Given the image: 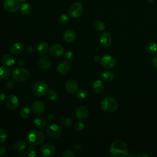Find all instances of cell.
Here are the masks:
<instances>
[{
  "instance_id": "8fae6325",
  "label": "cell",
  "mask_w": 157,
  "mask_h": 157,
  "mask_svg": "<svg viewBox=\"0 0 157 157\" xmlns=\"http://www.w3.org/2000/svg\"><path fill=\"white\" fill-rule=\"evenodd\" d=\"M55 146L50 143H47L44 144L41 148V153L44 156H51L55 153Z\"/></svg>"
},
{
  "instance_id": "f1b7e54d",
  "label": "cell",
  "mask_w": 157,
  "mask_h": 157,
  "mask_svg": "<svg viewBox=\"0 0 157 157\" xmlns=\"http://www.w3.org/2000/svg\"><path fill=\"white\" fill-rule=\"evenodd\" d=\"M48 50V45L45 42H40L37 45V50L40 54H45Z\"/></svg>"
},
{
  "instance_id": "d6a6232c",
  "label": "cell",
  "mask_w": 157,
  "mask_h": 157,
  "mask_svg": "<svg viewBox=\"0 0 157 157\" xmlns=\"http://www.w3.org/2000/svg\"><path fill=\"white\" fill-rule=\"evenodd\" d=\"M76 95H77L78 98L83 99H85L86 97L87 91L85 90L82 88V89H80L77 91V92L76 93Z\"/></svg>"
},
{
  "instance_id": "277c9868",
  "label": "cell",
  "mask_w": 157,
  "mask_h": 157,
  "mask_svg": "<svg viewBox=\"0 0 157 157\" xmlns=\"http://www.w3.org/2000/svg\"><path fill=\"white\" fill-rule=\"evenodd\" d=\"M47 91L48 86L43 81L36 82L32 88V93L36 97H41L45 95Z\"/></svg>"
},
{
  "instance_id": "8d00e7d4",
  "label": "cell",
  "mask_w": 157,
  "mask_h": 157,
  "mask_svg": "<svg viewBox=\"0 0 157 157\" xmlns=\"http://www.w3.org/2000/svg\"><path fill=\"white\" fill-rule=\"evenodd\" d=\"M59 21L62 24H66L68 22V21H69L68 17L66 15H65V14H63V15H61L59 17Z\"/></svg>"
},
{
  "instance_id": "9c48e42d",
  "label": "cell",
  "mask_w": 157,
  "mask_h": 157,
  "mask_svg": "<svg viewBox=\"0 0 157 157\" xmlns=\"http://www.w3.org/2000/svg\"><path fill=\"white\" fill-rule=\"evenodd\" d=\"M6 104L7 107L9 109L11 110H15L16 109L20 104V101L18 98L13 94L9 95L7 97H6Z\"/></svg>"
},
{
  "instance_id": "7402d4cb",
  "label": "cell",
  "mask_w": 157,
  "mask_h": 157,
  "mask_svg": "<svg viewBox=\"0 0 157 157\" xmlns=\"http://www.w3.org/2000/svg\"><path fill=\"white\" fill-rule=\"evenodd\" d=\"M26 147V143L25 141L20 140L15 142L13 145V149L16 152H20L23 151Z\"/></svg>"
},
{
  "instance_id": "bcb514c9",
  "label": "cell",
  "mask_w": 157,
  "mask_h": 157,
  "mask_svg": "<svg viewBox=\"0 0 157 157\" xmlns=\"http://www.w3.org/2000/svg\"><path fill=\"white\" fill-rule=\"evenodd\" d=\"M5 99H6V96L4 93H0V101H4Z\"/></svg>"
},
{
  "instance_id": "4dcf8cb0",
  "label": "cell",
  "mask_w": 157,
  "mask_h": 157,
  "mask_svg": "<svg viewBox=\"0 0 157 157\" xmlns=\"http://www.w3.org/2000/svg\"><path fill=\"white\" fill-rule=\"evenodd\" d=\"M60 123L64 127H69L71 126L72 121L69 117H63L60 119Z\"/></svg>"
},
{
  "instance_id": "7bdbcfd3",
  "label": "cell",
  "mask_w": 157,
  "mask_h": 157,
  "mask_svg": "<svg viewBox=\"0 0 157 157\" xmlns=\"http://www.w3.org/2000/svg\"><path fill=\"white\" fill-rule=\"evenodd\" d=\"M6 153V148L4 147L0 146V156H2Z\"/></svg>"
},
{
  "instance_id": "603a6c76",
  "label": "cell",
  "mask_w": 157,
  "mask_h": 157,
  "mask_svg": "<svg viewBox=\"0 0 157 157\" xmlns=\"http://www.w3.org/2000/svg\"><path fill=\"white\" fill-rule=\"evenodd\" d=\"M20 10L22 14L28 15L32 11V6L28 2H24L20 6Z\"/></svg>"
},
{
  "instance_id": "44dd1931",
  "label": "cell",
  "mask_w": 157,
  "mask_h": 157,
  "mask_svg": "<svg viewBox=\"0 0 157 157\" xmlns=\"http://www.w3.org/2000/svg\"><path fill=\"white\" fill-rule=\"evenodd\" d=\"M2 62L4 64L7 66H13L15 63V60L13 57L9 54H5L2 56Z\"/></svg>"
},
{
  "instance_id": "d4e9b609",
  "label": "cell",
  "mask_w": 157,
  "mask_h": 157,
  "mask_svg": "<svg viewBox=\"0 0 157 157\" xmlns=\"http://www.w3.org/2000/svg\"><path fill=\"white\" fill-rule=\"evenodd\" d=\"M34 126L39 129H42L45 127L46 125V120L44 117H39L34 119Z\"/></svg>"
},
{
  "instance_id": "f907efd6",
  "label": "cell",
  "mask_w": 157,
  "mask_h": 157,
  "mask_svg": "<svg viewBox=\"0 0 157 157\" xmlns=\"http://www.w3.org/2000/svg\"><path fill=\"white\" fill-rule=\"evenodd\" d=\"M150 2H153L154 1V0H148Z\"/></svg>"
},
{
  "instance_id": "5bb4252c",
  "label": "cell",
  "mask_w": 157,
  "mask_h": 157,
  "mask_svg": "<svg viewBox=\"0 0 157 157\" xmlns=\"http://www.w3.org/2000/svg\"><path fill=\"white\" fill-rule=\"evenodd\" d=\"M64 52V47L59 44H53L50 48V54L53 57H59L63 55Z\"/></svg>"
},
{
  "instance_id": "52a82bcc",
  "label": "cell",
  "mask_w": 157,
  "mask_h": 157,
  "mask_svg": "<svg viewBox=\"0 0 157 157\" xmlns=\"http://www.w3.org/2000/svg\"><path fill=\"white\" fill-rule=\"evenodd\" d=\"M20 2L18 0H6L4 2V9L7 12H15L20 8Z\"/></svg>"
},
{
  "instance_id": "7dc6e473",
  "label": "cell",
  "mask_w": 157,
  "mask_h": 157,
  "mask_svg": "<svg viewBox=\"0 0 157 157\" xmlns=\"http://www.w3.org/2000/svg\"><path fill=\"white\" fill-rule=\"evenodd\" d=\"M101 58H100V56H98V55H96L95 56H94V61H96V62H98V61H101Z\"/></svg>"
},
{
  "instance_id": "30bf717a",
  "label": "cell",
  "mask_w": 157,
  "mask_h": 157,
  "mask_svg": "<svg viewBox=\"0 0 157 157\" xmlns=\"http://www.w3.org/2000/svg\"><path fill=\"white\" fill-rule=\"evenodd\" d=\"M101 65L106 69H111L115 64V59L110 55H105L101 59Z\"/></svg>"
},
{
  "instance_id": "816d5d0a",
  "label": "cell",
  "mask_w": 157,
  "mask_h": 157,
  "mask_svg": "<svg viewBox=\"0 0 157 157\" xmlns=\"http://www.w3.org/2000/svg\"><path fill=\"white\" fill-rule=\"evenodd\" d=\"M19 2H23V1H25V0H18Z\"/></svg>"
},
{
  "instance_id": "60d3db41",
  "label": "cell",
  "mask_w": 157,
  "mask_h": 157,
  "mask_svg": "<svg viewBox=\"0 0 157 157\" xmlns=\"http://www.w3.org/2000/svg\"><path fill=\"white\" fill-rule=\"evenodd\" d=\"M65 57L69 59H71L73 58L74 57V54L71 51H68L65 53Z\"/></svg>"
},
{
  "instance_id": "4316f807",
  "label": "cell",
  "mask_w": 157,
  "mask_h": 157,
  "mask_svg": "<svg viewBox=\"0 0 157 157\" xmlns=\"http://www.w3.org/2000/svg\"><path fill=\"white\" fill-rule=\"evenodd\" d=\"M10 75V71L5 66H0V79H7Z\"/></svg>"
},
{
  "instance_id": "e0dca14e",
  "label": "cell",
  "mask_w": 157,
  "mask_h": 157,
  "mask_svg": "<svg viewBox=\"0 0 157 157\" xmlns=\"http://www.w3.org/2000/svg\"><path fill=\"white\" fill-rule=\"evenodd\" d=\"M66 90H67V91L69 93H74L76 92L77 88H78V85L77 83L76 82V81L74 80H69L66 83Z\"/></svg>"
},
{
  "instance_id": "8992f818",
  "label": "cell",
  "mask_w": 157,
  "mask_h": 157,
  "mask_svg": "<svg viewBox=\"0 0 157 157\" xmlns=\"http://www.w3.org/2000/svg\"><path fill=\"white\" fill-rule=\"evenodd\" d=\"M83 12V7L82 4L79 2L72 3L69 9V15L72 18L80 17Z\"/></svg>"
},
{
  "instance_id": "681fc988",
  "label": "cell",
  "mask_w": 157,
  "mask_h": 157,
  "mask_svg": "<svg viewBox=\"0 0 157 157\" xmlns=\"http://www.w3.org/2000/svg\"><path fill=\"white\" fill-rule=\"evenodd\" d=\"M18 63L19 65H23V64H25V61H24L23 59H19V60L18 61Z\"/></svg>"
},
{
  "instance_id": "f35d334b",
  "label": "cell",
  "mask_w": 157,
  "mask_h": 157,
  "mask_svg": "<svg viewBox=\"0 0 157 157\" xmlns=\"http://www.w3.org/2000/svg\"><path fill=\"white\" fill-rule=\"evenodd\" d=\"M74 127H75V129L78 131H82V129H83L84 127H85V125L84 124L82 123V122H80V121H78V122H77L75 125H74Z\"/></svg>"
},
{
  "instance_id": "9a60e30c",
  "label": "cell",
  "mask_w": 157,
  "mask_h": 157,
  "mask_svg": "<svg viewBox=\"0 0 157 157\" xmlns=\"http://www.w3.org/2000/svg\"><path fill=\"white\" fill-rule=\"evenodd\" d=\"M32 110L37 115L43 113L45 111V105L40 101H35L31 105Z\"/></svg>"
},
{
  "instance_id": "b9f144b4",
  "label": "cell",
  "mask_w": 157,
  "mask_h": 157,
  "mask_svg": "<svg viewBox=\"0 0 157 157\" xmlns=\"http://www.w3.org/2000/svg\"><path fill=\"white\" fill-rule=\"evenodd\" d=\"M151 63H152L153 66L154 67H155L157 68V56H155V57L152 59Z\"/></svg>"
},
{
  "instance_id": "f546056e",
  "label": "cell",
  "mask_w": 157,
  "mask_h": 157,
  "mask_svg": "<svg viewBox=\"0 0 157 157\" xmlns=\"http://www.w3.org/2000/svg\"><path fill=\"white\" fill-rule=\"evenodd\" d=\"M20 115L23 118H27L31 115V109L28 107H24L20 110Z\"/></svg>"
},
{
  "instance_id": "836d02e7",
  "label": "cell",
  "mask_w": 157,
  "mask_h": 157,
  "mask_svg": "<svg viewBox=\"0 0 157 157\" xmlns=\"http://www.w3.org/2000/svg\"><path fill=\"white\" fill-rule=\"evenodd\" d=\"M7 137V132L3 129H0V144L4 143L6 140Z\"/></svg>"
},
{
  "instance_id": "5b68a950",
  "label": "cell",
  "mask_w": 157,
  "mask_h": 157,
  "mask_svg": "<svg viewBox=\"0 0 157 157\" xmlns=\"http://www.w3.org/2000/svg\"><path fill=\"white\" fill-rule=\"evenodd\" d=\"M12 75L13 78L18 82L26 80L29 76L28 71L25 68H16L13 71Z\"/></svg>"
},
{
  "instance_id": "7a4b0ae2",
  "label": "cell",
  "mask_w": 157,
  "mask_h": 157,
  "mask_svg": "<svg viewBox=\"0 0 157 157\" xmlns=\"http://www.w3.org/2000/svg\"><path fill=\"white\" fill-rule=\"evenodd\" d=\"M118 107V102L116 99L112 97L105 98L101 103V109L107 113L115 112Z\"/></svg>"
},
{
  "instance_id": "ba28073f",
  "label": "cell",
  "mask_w": 157,
  "mask_h": 157,
  "mask_svg": "<svg viewBox=\"0 0 157 157\" xmlns=\"http://www.w3.org/2000/svg\"><path fill=\"white\" fill-rule=\"evenodd\" d=\"M46 132L48 136L52 138H56L60 136L61 133V129L58 124L52 123L47 126Z\"/></svg>"
},
{
  "instance_id": "f6af8a7d",
  "label": "cell",
  "mask_w": 157,
  "mask_h": 157,
  "mask_svg": "<svg viewBox=\"0 0 157 157\" xmlns=\"http://www.w3.org/2000/svg\"><path fill=\"white\" fill-rule=\"evenodd\" d=\"M26 52L29 53H31L34 52V48L33 47H28L27 48H26Z\"/></svg>"
},
{
  "instance_id": "d6986e66",
  "label": "cell",
  "mask_w": 157,
  "mask_h": 157,
  "mask_svg": "<svg viewBox=\"0 0 157 157\" xmlns=\"http://www.w3.org/2000/svg\"><path fill=\"white\" fill-rule=\"evenodd\" d=\"M24 50L23 45L20 42H17L13 44L10 48V52L13 55H18L21 53Z\"/></svg>"
},
{
  "instance_id": "d590c367",
  "label": "cell",
  "mask_w": 157,
  "mask_h": 157,
  "mask_svg": "<svg viewBox=\"0 0 157 157\" xmlns=\"http://www.w3.org/2000/svg\"><path fill=\"white\" fill-rule=\"evenodd\" d=\"M27 153H28V155L29 156H31V157H34L36 155V149L31 146L29 147L28 148V150H27Z\"/></svg>"
},
{
  "instance_id": "83f0119b",
  "label": "cell",
  "mask_w": 157,
  "mask_h": 157,
  "mask_svg": "<svg viewBox=\"0 0 157 157\" xmlns=\"http://www.w3.org/2000/svg\"><path fill=\"white\" fill-rule=\"evenodd\" d=\"M101 77L103 80H105V81H108V82H111L114 79V74L111 71H104L101 74Z\"/></svg>"
},
{
  "instance_id": "ab89813d",
  "label": "cell",
  "mask_w": 157,
  "mask_h": 157,
  "mask_svg": "<svg viewBox=\"0 0 157 157\" xmlns=\"http://www.w3.org/2000/svg\"><path fill=\"white\" fill-rule=\"evenodd\" d=\"M14 86V82L13 81H8L6 83V88L7 90H11L12 88H13Z\"/></svg>"
},
{
  "instance_id": "c3c4849f",
  "label": "cell",
  "mask_w": 157,
  "mask_h": 157,
  "mask_svg": "<svg viewBox=\"0 0 157 157\" xmlns=\"http://www.w3.org/2000/svg\"><path fill=\"white\" fill-rule=\"evenodd\" d=\"M137 156H145V157H147V156H150V155L147 154V153H139V154L137 155Z\"/></svg>"
},
{
  "instance_id": "ffe728a7",
  "label": "cell",
  "mask_w": 157,
  "mask_h": 157,
  "mask_svg": "<svg viewBox=\"0 0 157 157\" xmlns=\"http://www.w3.org/2000/svg\"><path fill=\"white\" fill-rule=\"evenodd\" d=\"M75 38V33L73 30L68 29L63 34V39L67 43L72 42Z\"/></svg>"
},
{
  "instance_id": "4fadbf2b",
  "label": "cell",
  "mask_w": 157,
  "mask_h": 157,
  "mask_svg": "<svg viewBox=\"0 0 157 157\" xmlns=\"http://www.w3.org/2000/svg\"><path fill=\"white\" fill-rule=\"evenodd\" d=\"M112 42V35L108 32H103L100 36V43L104 47H109Z\"/></svg>"
},
{
  "instance_id": "74e56055",
  "label": "cell",
  "mask_w": 157,
  "mask_h": 157,
  "mask_svg": "<svg viewBox=\"0 0 157 157\" xmlns=\"http://www.w3.org/2000/svg\"><path fill=\"white\" fill-rule=\"evenodd\" d=\"M75 156L74 152L71 150H66L63 153L64 157H74Z\"/></svg>"
},
{
  "instance_id": "2e32d148",
  "label": "cell",
  "mask_w": 157,
  "mask_h": 157,
  "mask_svg": "<svg viewBox=\"0 0 157 157\" xmlns=\"http://www.w3.org/2000/svg\"><path fill=\"white\" fill-rule=\"evenodd\" d=\"M39 67L42 69H48L50 68L52 64V61L50 58L47 56H42L40 58L38 61Z\"/></svg>"
},
{
  "instance_id": "cb8c5ba5",
  "label": "cell",
  "mask_w": 157,
  "mask_h": 157,
  "mask_svg": "<svg viewBox=\"0 0 157 157\" xmlns=\"http://www.w3.org/2000/svg\"><path fill=\"white\" fill-rule=\"evenodd\" d=\"M92 89L96 93H100L104 89V85L100 80H96L93 83Z\"/></svg>"
},
{
  "instance_id": "484cf974",
  "label": "cell",
  "mask_w": 157,
  "mask_h": 157,
  "mask_svg": "<svg viewBox=\"0 0 157 157\" xmlns=\"http://www.w3.org/2000/svg\"><path fill=\"white\" fill-rule=\"evenodd\" d=\"M146 50L149 54L155 55L157 54V43L150 42L147 44L146 47Z\"/></svg>"
},
{
  "instance_id": "ee69618b",
  "label": "cell",
  "mask_w": 157,
  "mask_h": 157,
  "mask_svg": "<svg viewBox=\"0 0 157 157\" xmlns=\"http://www.w3.org/2000/svg\"><path fill=\"white\" fill-rule=\"evenodd\" d=\"M47 118H48V120H50V121H53V120H55V116L53 113H50V115H48Z\"/></svg>"
},
{
  "instance_id": "e575fe53",
  "label": "cell",
  "mask_w": 157,
  "mask_h": 157,
  "mask_svg": "<svg viewBox=\"0 0 157 157\" xmlns=\"http://www.w3.org/2000/svg\"><path fill=\"white\" fill-rule=\"evenodd\" d=\"M48 98L51 101H56L58 98V93L54 90H50L48 93Z\"/></svg>"
},
{
  "instance_id": "1f68e13d",
  "label": "cell",
  "mask_w": 157,
  "mask_h": 157,
  "mask_svg": "<svg viewBox=\"0 0 157 157\" xmlns=\"http://www.w3.org/2000/svg\"><path fill=\"white\" fill-rule=\"evenodd\" d=\"M93 26H94V28L98 31H103L105 28L104 23L101 21H94Z\"/></svg>"
},
{
  "instance_id": "3957f363",
  "label": "cell",
  "mask_w": 157,
  "mask_h": 157,
  "mask_svg": "<svg viewBox=\"0 0 157 157\" xmlns=\"http://www.w3.org/2000/svg\"><path fill=\"white\" fill-rule=\"evenodd\" d=\"M27 140L31 145H37L44 141V135L39 130H32L28 134Z\"/></svg>"
},
{
  "instance_id": "ac0fdd59",
  "label": "cell",
  "mask_w": 157,
  "mask_h": 157,
  "mask_svg": "<svg viewBox=\"0 0 157 157\" xmlns=\"http://www.w3.org/2000/svg\"><path fill=\"white\" fill-rule=\"evenodd\" d=\"M70 69V64L67 61H62L61 62L57 67L58 72L61 74L64 75L68 72Z\"/></svg>"
},
{
  "instance_id": "7c38bea8",
  "label": "cell",
  "mask_w": 157,
  "mask_h": 157,
  "mask_svg": "<svg viewBox=\"0 0 157 157\" xmlns=\"http://www.w3.org/2000/svg\"><path fill=\"white\" fill-rule=\"evenodd\" d=\"M75 115L78 119L80 120H85L89 115V111L86 107L80 105L76 109Z\"/></svg>"
},
{
  "instance_id": "6da1fadb",
  "label": "cell",
  "mask_w": 157,
  "mask_h": 157,
  "mask_svg": "<svg viewBox=\"0 0 157 157\" xmlns=\"http://www.w3.org/2000/svg\"><path fill=\"white\" fill-rule=\"evenodd\" d=\"M110 152L112 156L115 157H125L128 155V148L123 141L117 140L112 143Z\"/></svg>"
}]
</instances>
